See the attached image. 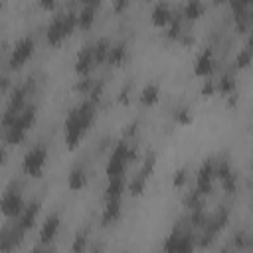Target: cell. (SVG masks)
Here are the masks:
<instances>
[{"instance_id": "6da1fadb", "label": "cell", "mask_w": 253, "mask_h": 253, "mask_svg": "<svg viewBox=\"0 0 253 253\" xmlns=\"http://www.w3.org/2000/svg\"><path fill=\"white\" fill-rule=\"evenodd\" d=\"M93 119H95V105L91 101H83L81 105H77L69 111V115L65 119V130H63L67 148H75L83 140Z\"/></svg>"}, {"instance_id": "7a4b0ae2", "label": "cell", "mask_w": 253, "mask_h": 253, "mask_svg": "<svg viewBox=\"0 0 253 253\" xmlns=\"http://www.w3.org/2000/svg\"><path fill=\"white\" fill-rule=\"evenodd\" d=\"M134 160H136V150L130 148L128 142L121 140V142L113 148V152H111V156H109V160H107V166H105L107 178H109V180H111V178H125L126 166H128L130 162H134Z\"/></svg>"}, {"instance_id": "3957f363", "label": "cell", "mask_w": 253, "mask_h": 253, "mask_svg": "<svg viewBox=\"0 0 253 253\" xmlns=\"http://www.w3.org/2000/svg\"><path fill=\"white\" fill-rule=\"evenodd\" d=\"M75 28H77V12L69 10V12H63V14H57V16H53V20L47 26L45 40L51 45H59L65 38H69L73 34Z\"/></svg>"}, {"instance_id": "277c9868", "label": "cell", "mask_w": 253, "mask_h": 253, "mask_svg": "<svg viewBox=\"0 0 253 253\" xmlns=\"http://www.w3.org/2000/svg\"><path fill=\"white\" fill-rule=\"evenodd\" d=\"M34 123H36V107H34V105H28V107L18 115V119H16L8 128H4V138H6V142H8V144H20V142H24V138H26V134H28V130L32 128Z\"/></svg>"}, {"instance_id": "5b68a950", "label": "cell", "mask_w": 253, "mask_h": 253, "mask_svg": "<svg viewBox=\"0 0 253 253\" xmlns=\"http://www.w3.org/2000/svg\"><path fill=\"white\" fill-rule=\"evenodd\" d=\"M26 202H24V196H22V190L18 184H10L2 198H0V213L4 217H18L24 210Z\"/></svg>"}, {"instance_id": "8992f818", "label": "cell", "mask_w": 253, "mask_h": 253, "mask_svg": "<svg viewBox=\"0 0 253 253\" xmlns=\"http://www.w3.org/2000/svg\"><path fill=\"white\" fill-rule=\"evenodd\" d=\"M194 249H196V237L190 231H182V229L170 231L162 243L164 253H194Z\"/></svg>"}, {"instance_id": "52a82bcc", "label": "cell", "mask_w": 253, "mask_h": 253, "mask_svg": "<svg viewBox=\"0 0 253 253\" xmlns=\"http://www.w3.org/2000/svg\"><path fill=\"white\" fill-rule=\"evenodd\" d=\"M45 162H47V148H45V144H36V146H32L26 152L24 162H22V168H24V172L28 176L40 178L43 174Z\"/></svg>"}, {"instance_id": "ba28073f", "label": "cell", "mask_w": 253, "mask_h": 253, "mask_svg": "<svg viewBox=\"0 0 253 253\" xmlns=\"http://www.w3.org/2000/svg\"><path fill=\"white\" fill-rule=\"evenodd\" d=\"M24 239V231L14 223L0 229V253H14Z\"/></svg>"}, {"instance_id": "9c48e42d", "label": "cell", "mask_w": 253, "mask_h": 253, "mask_svg": "<svg viewBox=\"0 0 253 253\" xmlns=\"http://www.w3.org/2000/svg\"><path fill=\"white\" fill-rule=\"evenodd\" d=\"M34 49H36V45H34V40L32 38L18 40L16 45H14V49H12V53H10V67L12 69L22 67L34 55Z\"/></svg>"}, {"instance_id": "30bf717a", "label": "cell", "mask_w": 253, "mask_h": 253, "mask_svg": "<svg viewBox=\"0 0 253 253\" xmlns=\"http://www.w3.org/2000/svg\"><path fill=\"white\" fill-rule=\"evenodd\" d=\"M213 180H215V176H213V162L211 160H204L200 170H198V174H196V192L200 196L211 194Z\"/></svg>"}, {"instance_id": "8fae6325", "label": "cell", "mask_w": 253, "mask_h": 253, "mask_svg": "<svg viewBox=\"0 0 253 253\" xmlns=\"http://www.w3.org/2000/svg\"><path fill=\"white\" fill-rule=\"evenodd\" d=\"M38 213H40V202L34 200V202H30V204L24 206L22 213L16 217V219H18L16 225L26 233L28 229H32V227L36 225V221H38Z\"/></svg>"}, {"instance_id": "7c38bea8", "label": "cell", "mask_w": 253, "mask_h": 253, "mask_svg": "<svg viewBox=\"0 0 253 253\" xmlns=\"http://www.w3.org/2000/svg\"><path fill=\"white\" fill-rule=\"evenodd\" d=\"M213 51L208 47V49H204L198 57H196V63H194V73L198 75V77H204V79H208L210 75H211V71H213Z\"/></svg>"}, {"instance_id": "4fadbf2b", "label": "cell", "mask_w": 253, "mask_h": 253, "mask_svg": "<svg viewBox=\"0 0 253 253\" xmlns=\"http://www.w3.org/2000/svg\"><path fill=\"white\" fill-rule=\"evenodd\" d=\"M59 231V215L57 213H51L43 219L42 223V229H40V243H45V245H51V241L55 239Z\"/></svg>"}, {"instance_id": "5bb4252c", "label": "cell", "mask_w": 253, "mask_h": 253, "mask_svg": "<svg viewBox=\"0 0 253 253\" xmlns=\"http://www.w3.org/2000/svg\"><path fill=\"white\" fill-rule=\"evenodd\" d=\"M95 67V57H93V47L91 45H85L77 57H75V71L79 75H87L91 69Z\"/></svg>"}, {"instance_id": "9a60e30c", "label": "cell", "mask_w": 253, "mask_h": 253, "mask_svg": "<svg viewBox=\"0 0 253 253\" xmlns=\"http://www.w3.org/2000/svg\"><path fill=\"white\" fill-rule=\"evenodd\" d=\"M97 6H99V2H93V0H91V2H85V4L79 8V12H77V26H79V28L87 30V28L93 26Z\"/></svg>"}, {"instance_id": "2e32d148", "label": "cell", "mask_w": 253, "mask_h": 253, "mask_svg": "<svg viewBox=\"0 0 253 253\" xmlns=\"http://www.w3.org/2000/svg\"><path fill=\"white\" fill-rule=\"evenodd\" d=\"M123 213V206H121V200H107L105 208H103V213H101V221L103 225H111L115 223Z\"/></svg>"}, {"instance_id": "e0dca14e", "label": "cell", "mask_w": 253, "mask_h": 253, "mask_svg": "<svg viewBox=\"0 0 253 253\" xmlns=\"http://www.w3.org/2000/svg\"><path fill=\"white\" fill-rule=\"evenodd\" d=\"M172 16H174V12H172V8H170L166 2H158V4H154L152 14H150L154 26H166V24L172 20Z\"/></svg>"}, {"instance_id": "ac0fdd59", "label": "cell", "mask_w": 253, "mask_h": 253, "mask_svg": "<svg viewBox=\"0 0 253 253\" xmlns=\"http://www.w3.org/2000/svg\"><path fill=\"white\" fill-rule=\"evenodd\" d=\"M87 180L89 178H87L85 168L83 166H73L71 172H69V176H67V186L71 190H83L87 186Z\"/></svg>"}, {"instance_id": "d6986e66", "label": "cell", "mask_w": 253, "mask_h": 253, "mask_svg": "<svg viewBox=\"0 0 253 253\" xmlns=\"http://www.w3.org/2000/svg\"><path fill=\"white\" fill-rule=\"evenodd\" d=\"M126 190L125 178H111L105 188V200H121V196Z\"/></svg>"}, {"instance_id": "ffe728a7", "label": "cell", "mask_w": 253, "mask_h": 253, "mask_svg": "<svg viewBox=\"0 0 253 253\" xmlns=\"http://www.w3.org/2000/svg\"><path fill=\"white\" fill-rule=\"evenodd\" d=\"M126 57H128V53H126V47H125L123 42H119V43H115V45L109 47V55H107L109 65L119 67V65H123L126 61Z\"/></svg>"}, {"instance_id": "44dd1931", "label": "cell", "mask_w": 253, "mask_h": 253, "mask_svg": "<svg viewBox=\"0 0 253 253\" xmlns=\"http://www.w3.org/2000/svg\"><path fill=\"white\" fill-rule=\"evenodd\" d=\"M138 99H140V103H142L144 107H152V105H156L158 99H160V87H158L156 83H148V85L140 91Z\"/></svg>"}, {"instance_id": "7402d4cb", "label": "cell", "mask_w": 253, "mask_h": 253, "mask_svg": "<svg viewBox=\"0 0 253 253\" xmlns=\"http://www.w3.org/2000/svg\"><path fill=\"white\" fill-rule=\"evenodd\" d=\"M235 87H237V83H235V77H233L231 73H223V75L215 81V91L221 93V95H231V93H235Z\"/></svg>"}, {"instance_id": "603a6c76", "label": "cell", "mask_w": 253, "mask_h": 253, "mask_svg": "<svg viewBox=\"0 0 253 253\" xmlns=\"http://www.w3.org/2000/svg\"><path fill=\"white\" fill-rule=\"evenodd\" d=\"M93 47V57H95V65H99V63H103V61H107V55H109V47H111V43L105 40V38H101L95 45H91Z\"/></svg>"}, {"instance_id": "cb8c5ba5", "label": "cell", "mask_w": 253, "mask_h": 253, "mask_svg": "<svg viewBox=\"0 0 253 253\" xmlns=\"http://www.w3.org/2000/svg\"><path fill=\"white\" fill-rule=\"evenodd\" d=\"M204 10H206V6L202 4V2H198V0H190V2H186V6H184V18H188V20H198L202 14H204Z\"/></svg>"}, {"instance_id": "d4e9b609", "label": "cell", "mask_w": 253, "mask_h": 253, "mask_svg": "<svg viewBox=\"0 0 253 253\" xmlns=\"http://www.w3.org/2000/svg\"><path fill=\"white\" fill-rule=\"evenodd\" d=\"M146 180H148V176H144V174H136L128 184H126V190L130 192V196H140L142 192H144V188H146Z\"/></svg>"}, {"instance_id": "484cf974", "label": "cell", "mask_w": 253, "mask_h": 253, "mask_svg": "<svg viewBox=\"0 0 253 253\" xmlns=\"http://www.w3.org/2000/svg\"><path fill=\"white\" fill-rule=\"evenodd\" d=\"M89 243V233L87 231H77L71 243V253H85Z\"/></svg>"}, {"instance_id": "4316f807", "label": "cell", "mask_w": 253, "mask_h": 253, "mask_svg": "<svg viewBox=\"0 0 253 253\" xmlns=\"http://www.w3.org/2000/svg\"><path fill=\"white\" fill-rule=\"evenodd\" d=\"M249 63H251V49L249 47H243L237 53V57H235V67L237 69H245V67H249Z\"/></svg>"}, {"instance_id": "83f0119b", "label": "cell", "mask_w": 253, "mask_h": 253, "mask_svg": "<svg viewBox=\"0 0 253 253\" xmlns=\"http://www.w3.org/2000/svg\"><path fill=\"white\" fill-rule=\"evenodd\" d=\"M168 24H170V30H168V36H170V38L182 36V18H180V14H174Z\"/></svg>"}, {"instance_id": "f1b7e54d", "label": "cell", "mask_w": 253, "mask_h": 253, "mask_svg": "<svg viewBox=\"0 0 253 253\" xmlns=\"http://www.w3.org/2000/svg\"><path fill=\"white\" fill-rule=\"evenodd\" d=\"M186 182H188L186 168L176 170V172H174V176H172V186H174V188H184V186H186Z\"/></svg>"}, {"instance_id": "f546056e", "label": "cell", "mask_w": 253, "mask_h": 253, "mask_svg": "<svg viewBox=\"0 0 253 253\" xmlns=\"http://www.w3.org/2000/svg\"><path fill=\"white\" fill-rule=\"evenodd\" d=\"M176 121H178L180 125H190V123H192V113H190V109H188V107H180V109L176 111Z\"/></svg>"}, {"instance_id": "4dcf8cb0", "label": "cell", "mask_w": 253, "mask_h": 253, "mask_svg": "<svg viewBox=\"0 0 253 253\" xmlns=\"http://www.w3.org/2000/svg\"><path fill=\"white\" fill-rule=\"evenodd\" d=\"M221 186H223V190H225L227 194L237 192V176H235V174H229L225 180H221Z\"/></svg>"}, {"instance_id": "1f68e13d", "label": "cell", "mask_w": 253, "mask_h": 253, "mask_svg": "<svg viewBox=\"0 0 253 253\" xmlns=\"http://www.w3.org/2000/svg\"><path fill=\"white\" fill-rule=\"evenodd\" d=\"M91 87H93V81H91L89 77H83L81 81H77V85H75V91H79V93H87V95H89Z\"/></svg>"}, {"instance_id": "d6a6232c", "label": "cell", "mask_w": 253, "mask_h": 253, "mask_svg": "<svg viewBox=\"0 0 253 253\" xmlns=\"http://www.w3.org/2000/svg\"><path fill=\"white\" fill-rule=\"evenodd\" d=\"M247 243H249V237H247V233H245V231H237V233H235V239H233V245H235V249H243Z\"/></svg>"}, {"instance_id": "836d02e7", "label": "cell", "mask_w": 253, "mask_h": 253, "mask_svg": "<svg viewBox=\"0 0 253 253\" xmlns=\"http://www.w3.org/2000/svg\"><path fill=\"white\" fill-rule=\"evenodd\" d=\"M213 93H215V81H211V79H204L202 95H204V97H211Z\"/></svg>"}, {"instance_id": "e575fe53", "label": "cell", "mask_w": 253, "mask_h": 253, "mask_svg": "<svg viewBox=\"0 0 253 253\" xmlns=\"http://www.w3.org/2000/svg\"><path fill=\"white\" fill-rule=\"evenodd\" d=\"M30 253H55V249L51 245H45V243H38Z\"/></svg>"}, {"instance_id": "d590c367", "label": "cell", "mask_w": 253, "mask_h": 253, "mask_svg": "<svg viewBox=\"0 0 253 253\" xmlns=\"http://www.w3.org/2000/svg\"><path fill=\"white\" fill-rule=\"evenodd\" d=\"M128 93H130V87H123V89H121V95H119V101H121L123 105H126V103L130 101V97H128Z\"/></svg>"}, {"instance_id": "8d00e7d4", "label": "cell", "mask_w": 253, "mask_h": 253, "mask_svg": "<svg viewBox=\"0 0 253 253\" xmlns=\"http://www.w3.org/2000/svg\"><path fill=\"white\" fill-rule=\"evenodd\" d=\"M8 162V150L4 146H0V166H4Z\"/></svg>"}, {"instance_id": "74e56055", "label": "cell", "mask_w": 253, "mask_h": 253, "mask_svg": "<svg viewBox=\"0 0 253 253\" xmlns=\"http://www.w3.org/2000/svg\"><path fill=\"white\" fill-rule=\"evenodd\" d=\"M40 6H42L43 10H53V8H55V2H51V0H42Z\"/></svg>"}, {"instance_id": "f35d334b", "label": "cell", "mask_w": 253, "mask_h": 253, "mask_svg": "<svg viewBox=\"0 0 253 253\" xmlns=\"http://www.w3.org/2000/svg\"><path fill=\"white\" fill-rule=\"evenodd\" d=\"M126 6H128V2H126V0H121V2H115V4H113V8H115V10H123V8H126Z\"/></svg>"}, {"instance_id": "ab89813d", "label": "cell", "mask_w": 253, "mask_h": 253, "mask_svg": "<svg viewBox=\"0 0 253 253\" xmlns=\"http://www.w3.org/2000/svg\"><path fill=\"white\" fill-rule=\"evenodd\" d=\"M134 130H136V125H134V123H130V125H128V128H125V136L134 134Z\"/></svg>"}, {"instance_id": "60d3db41", "label": "cell", "mask_w": 253, "mask_h": 253, "mask_svg": "<svg viewBox=\"0 0 253 253\" xmlns=\"http://www.w3.org/2000/svg\"><path fill=\"white\" fill-rule=\"evenodd\" d=\"M221 253H231V249H229V247H225V249H221Z\"/></svg>"}, {"instance_id": "b9f144b4", "label": "cell", "mask_w": 253, "mask_h": 253, "mask_svg": "<svg viewBox=\"0 0 253 253\" xmlns=\"http://www.w3.org/2000/svg\"><path fill=\"white\" fill-rule=\"evenodd\" d=\"M0 10H2V2H0Z\"/></svg>"}, {"instance_id": "7bdbcfd3", "label": "cell", "mask_w": 253, "mask_h": 253, "mask_svg": "<svg viewBox=\"0 0 253 253\" xmlns=\"http://www.w3.org/2000/svg\"><path fill=\"white\" fill-rule=\"evenodd\" d=\"M0 95H2V91H0Z\"/></svg>"}, {"instance_id": "ee69618b", "label": "cell", "mask_w": 253, "mask_h": 253, "mask_svg": "<svg viewBox=\"0 0 253 253\" xmlns=\"http://www.w3.org/2000/svg\"><path fill=\"white\" fill-rule=\"evenodd\" d=\"M97 253H99V251H97Z\"/></svg>"}]
</instances>
